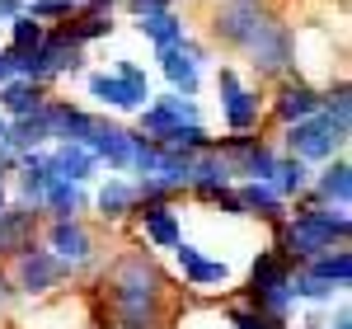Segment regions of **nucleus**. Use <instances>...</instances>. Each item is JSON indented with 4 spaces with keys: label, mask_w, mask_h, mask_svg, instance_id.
I'll list each match as a JSON object with an SVG mask.
<instances>
[{
    "label": "nucleus",
    "mask_w": 352,
    "mask_h": 329,
    "mask_svg": "<svg viewBox=\"0 0 352 329\" xmlns=\"http://www.w3.org/2000/svg\"><path fill=\"white\" fill-rule=\"evenodd\" d=\"M268 10H272L268 0H217L212 14H207V33H212V43L235 52L244 38H249V28L258 24Z\"/></svg>",
    "instance_id": "obj_7"
},
{
    "label": "nucleus",
    "mask_w": 352,
    "mask_h": 329,
    "mask_svg": "<svg viewBox=\"0 0 352 329\" xmlns=\"http://www.w3.org/2000/svg\"><path fill=\"white\" fill-rule=\"evenodd\" d=\"M118 76H127V81H136V85H151V76H146V71L136 66L132 56H122V61H118Z\"/></svg>",
    "instance_id": "obj_34"
},
{
    "label": "nucleus",
    "mask_w": 352,
    "mask_h": 329,
    "mask_svg": "<svg viewBox=\"0 0 352 329\" xmlns=\"http://www.w3.org/2000/svg\"><path fill=\"white\" fill-rule=\"evenodd\" d=\"M19 10H24V0H0V24H5V19H14Z\"/></svg>",
    "instance_id": "obj_38"
},
{
    "label": "nucleus",
    "mask_w": 352,
    "mask_h": 329,
    "mask_svg": "<svg viewBox=\"0 0 352 329\" xmlns=\"http://www.w3.org/2000/svg\"><path fill=\"white\" fill-rule=\"evenodd\" d=\"M52 146V118H47V99L24 118H10V151H43Z\"/></svg>",
    "instance_id": "obj_20"
},
{
    "label": "nucleus",
    "mask_w": 352,
    "mask_h": 329,
    "mask_svg": "<svg viewBox=\"0 0 352 329\" xmlns=\"http://www.w3.org/2000/svg\"><path fill=\"white\" fill-rule=\"evenodd\" d=\"M155 56H160V71H164V81H169V89H179V94L197 99L202 66H197V61H192L184 47H155Z\"/></svg>",
    "instance_id": "obj_21"
},
{
    "label": "nucleus",
    "mask_w": 352,
    "mask_h": 329,
    "mask_svg": "<svg viewBox=\"0 0 352 329\" xmlns=\"http://www.w3.org/2000/svg\"><path fill=\"white\" fill-rule=\"evenodd\" d=\"M174 259H179V268H184V287H226V282H230V264L207 259V254L197 245H188V240L174 245Z\"/></svg>",
    "instance_id": "obj_14"
},
{
    "label": "nucleus",
    "mask_w": 352,
    "mask_h": 329,
    "mask_svg": "<svg viewBox=\"0 0 352 329\" xmlns=\"http://www.w3.org/2000/svg\"><path fill=\"white\" fill-rule=\"evenodd\" d=\"M132 202H136V184H132V179H122V174H113L109 184H104V189L94 193V207H99V217L109 221V226L127 221Z\"/></svg>",
    "instance_id": "obj_25"
},
{
    "label": "nucleus",
    "mask_w": 352,
    "mask_h": 329,
    "mask_svg": "<svg viewBox=\"0 0 352 329\" xmlns=\"http://www.w3.org/2000/svg\"><path fill=\"white\" fill-rule=\"evenodd\" d=\"M94 329H113V325H94Z\"/></svg>",
    "instance_id": "obj_41"
},
{
    "label": "nucleus",
    "mask_w": 352,
    "mask_h": 329,
    "mask_svg": "<svg viewBox=\"0 0 352 329\" xmlns=\"http://www.w3.org/2000/svg\"><path fill=\"white\" fill-rule=\"evenodd\" d=\"M235 184V169L230 160L221 156L217 146H207V151H197L192 156V169H188V193H197L202 202H212L221 189H230Z\"/></svg>",
    "instance_id": "obj_11"
},
{
    "label": "nucleus",
    "mask_w": 352,
    "mask_h": 329,
    "mask_svg": "<svg viewBox=\"0 0 352 329\" xmlns=\"http://www.w3.org/2000/svg\"><path fill=\"white\" fill-rule=\"evenodd\" d=\"M10 76H14V52H10V47H0V85L10 81Z\"/></svg>",
    "instance_id": "obj_37"
},
{
    "label": "nucleus",
    "mask_w": 352,
    "mask_h": 329,
    "mask_svg": "<svg viewBox=\"0 0 352 329\" xmlns=\"http://www.w3.org/2000/svg\"><path fill=\"white\" fill-rule=\"evenodd\" d=\"M71 5H94V10H113L118 0H71Z\"/></svg>",
    "instance_id": "obj_39"
},
{
    "label": "nucleus",
    "mask_w": 352,
    "mask_h": 329,
    "mask_svg": "<svg viewBox=\"0 0 352 329\" xmlns=\"http://www.w3.org/2000/svg\"><path fill=\"white\" fill-rule=\"evenodd\" d=\"M343 146H348V137H338L320 109L310 113V118L287 123V132H282V151L287 156H300L305 164H324L329 156H343Z\"/></svg>",
    "instance_id": "obj_5"
},
{
    "label": "nucleus",
    "mask_w": 352,
    "mask_h": 329,
    "mask_svg": "<svg viewBox=\"0 0 352 329\" xmlns=\"http://www.w3.org/2000/svg\"><path fill=\"white\" fill-rule=\"evenodd\" d=\"M155 141H160V146H169V151H188V156H197V151H207L217 137H212L202 123H174V127H169V132H160Z\"/></svg>",
    "instance_id": "obj_28"
},
{
    "label": "nucleus",
    "mask_w": 352,
    "mask_h": 329,
    "mask_svg": "<svg viewBox=\"0 0 352 329\" xmlns=\"http://www.w3.org/2000/svg\"><path fill=\"white\" fill-rule=\"evenodd\" d=\"M292 259L287 254H277V249H263L258 259H254V268H249V287H244V301L258 306L263 315H277V320H287L292 315V306H296V292H292Z\"/></svg>",
    "instance_id": "obj_3"
},
{
    "label": "nucleus",
    "mask_w": 352,
    "mask_h": 329,
    "mask_svg": "<svg viewBox=\"0 0 352 329\" xmlns=\"http://www.w3.org/2000/svg\"><path fill=\"white\" fill-rule=\"evenodd\" d=\"M127 217L146 231V245L151 249H174L184 240V221L174 212V198H136Z\"/></svg>",
    "instance_id": "obj_8"
},
{
    "label": "nucleus",
    "mask_w": 352,
    "mask_h": 329,
    "mask_svg": "<svg viewBox=\"0 0 352 329\" xmlns=\"http://www.w3.org/2000/svg\"><path fill=\"white\" fill-rule=\"evenodd\" d=\"M268 184H272L277 193H282L287 202H292L296 193L310 189V164L300 160V156H287V151H282V156H277V169H272V179H268Z\"/></svg>",
    "instance_id": "obj_26"
},
{
    "label": "nucleus",
    "mask_w": 352,
    "mask_h": 329,
    "mask_svg": "<svg viewBox=\"0 0 352 329\" xmlns=\"http://www.w3.org/2000/svg\"><path fill=\"white\" fill-rule=\"evenodd\" d=\"M14 297H19V292H14V282H10V273L0 268V315L10 310V301H14Z\"/></svg>",
    "instance_id": "obj_36"
},
{
    "label": "nucleus",
    "mask_w": 352,
    "mask_h": 329,
    "mask_svg": "<svg viewBox=\"0 0 352 329\" xmlns=\"http://www.w3.org/2000/svg\"><path fill=\"white\" fill-rule=\"evenodd\" d=\"M300 268H305V273H315V277H324V282H333L338 292H348V287H352V249L348 245L320 249V254H310Z\"/></svg>",
    "instance_id": "obj_23"
},
{
    "label": "nucleus",
    "mask_w": 352,
    "mask_h": 329,
    "mask_svg": "<svg viewBox=\"0 0 352 329\" xmlns=\"http://www.w3.org/2000/svg\"><path fill=\"white\" fill-rule=\"evenodd\" d=\"M85 207H89L85 189L76 184V179H61V174H52V179H47L43 202H38V212H43L47 221H56V217H85Z\"/></svg>",
    "instance_id": "obj_18"
},
{
    "label": "nucleus",
    "mask_w": 352,
    "mask_h": 329,
    "mask_svg": "<svg viewBox=\"0 0 352 329\" xmlns=\"http://www.w3.org/2000/svg\"><path fill=\"white\" fill-rule=\"evenodd\" d=\"M235 193H240V202H244V217H258V221H268V226H277V221L287 217V198L272 189L268 179H244V184H235Z\"/></svg>",
    "instance_id": "obj_19"
},
{
    "label": "nucleus",
    "mask_w": 352,
    "mask_h": 329,
    "mask_svg": "<svg viewBox=\"0 0 352 329\" xmlns=\"http://www.w3.org/2000/svg\"><path fill=\"white\" fill-rule=\"evenodd\" d=\"M226 320H230L235 329H268V315H263L258 306H249V301L230 306V310H226Z\"/></svg>",
    "instance_id": "obj_32"
},
{
    "label": "nucleus",
    "mask_w": 352,
    "mask_h": 329,
    "mask_svg": "<svg viewBox=\"0 0 352 329\" xmlns=\"http://www.w3.org/2000/svg\"><path fill=\"white\" fill-rule=\"evenodd\" d=\"M188 169H192V156L188 151H169V146H160V156H155V179H160L169 193H179V189H188Z\"/></svg>",
    "instance_id": "obj_27"
},
{
    "label": "nucleus",
    "mask_w": 352,
    "mask_h": 329,
    "mask_svg": "<svg viewBox=\"0 0 352 329\" xmlns=\"http://www.w3.org/2000/svg\"><path fill=\"white\" fill-rule=\"evenodd\" d=\"M24 10L33 19H43V24H61V19H71L76 14V5L71 0H24Z\"/></svg>",
    "instance_id": "obj_31"
},
{
    "label": "nucleus",
    "mask_w": 352,
    "mask_h": 329,
    "mask_svg": "<svg viewBox=\"0 0 352 329\" xmlns=\"http://www.w3.org/2000/svg\"><path fill=\"white\" fill-rule=\"evenodd\" d=\"M85 89H89V99H99V104H109L118 113H136L151 99V85H136L127 76H118V71H89Z\"/></svg>",
    "instance_id": "obj_10"
},
{
    "label": "nucleus",
    "mask_w": 352,
    "mask_h": 329,
    "mask_svg": "<svg viewBox=\"0 0 352 329\" xmlns=\"http://www.w3.org/2000/svg\"><path fill=\"white\" fill-rule=\"evenodd\" d=\"M99 297L109 301L113 329H169V277L151 259V249H122L104 268Z\"/></svg>",
    "instance_id": "obj_1"
},
{
    "label": "nucleus",
    "mask_w": 352,
    "mask_h": 329,
    "mask_svg": "<svg viewBox=\"0 0 352 329\" xmlns=\"http://www.w3.org/2000/svg\"><path fill=\"white\" fill-rule=\"evenodd\" d=\"M43 99H47V85L28 81V76H10V81L0 85V113H5V118H24V113H33Z\"/></svg>",
    "instance_id": "obj_24"
},
{
    "label": "nucleus",
    "mask_w": 352,
    "mask_h": 329,
    "mask_svg": "<svg viewBox=\"0 0 352 329\" xmlns=\"http://www.w3.org/2000/svg\"><path fill=\"white\" fill-rule=\"evenodd\" d=\"M47 118H52V141H89V132H94V113L80 109V104H71V99H52L47 94Z\"/></svg>",
    "instance_id": "obj_16"
},
{
    "label": "nucleus",
    "mask_w": 352,
    "mask_h": 329,
    "mask_svg": "<svg viewBox=\"0 0 352 329\" xmlns=\"http://www.w3.org/2000/svg\"><path fill=\"white\" fill-rule=\"evenodd\" d=\"M310 193L329 207H352V164L348 156H329L320 174H310Z\"/></svg>",
    "instance_id": "obj_15"
},
{
    "label": "nucleus",
    "mask_w": 352,
    "mask_h": 329,
    "mask_svg": "<svg viewBox=\"0 0 352 329\" xmlns=\"http://www.w3.org/2000/svg\"><path fill=\"white\" fill-rule=\"evenodd\" d=\"M320 329H352V310H348V301H343V297H338V315H333V320H324Z\"/></svg>",
    "instance_id": "obj_35"
},
{
    "label": "nucleus",
    "mask_w": 352,
    "mask_h": 329,
    "mask_svg": "<svg viewBox=\"0 0 352 329\" xmlns=\"http://www.w3.org/2000/svg\"><path fill=\"white\" fill-rule=\"evenodd\" d=\"M235 52L249 61V71L258 81H287V76H296V28L287 24L277 10H268L258 24L249 28V38Z\"/></svg>",
    "instance_id": "obj_2"
},
{
    "label": "nucleus",
    "mask_w": 352,
    "mask_h": 329,
    "mask_svg": "<svg viewBox=\"0 0 352 329\" xmlns=\"http://www.w3.org/2000/svg\"><path fill=\"white\" fill-rule=\"evenodd\" d=\"M10 282H14V292H24V297H47V292H56L66 277L76 273L71 264H61L47 245H28V249H19V254H10Z\"/></svg>",
    "instance_id": "obj_4"
},
{
    "label": "nucleus",
    "mask_w": 352,
    "mask_h": 329,
    "mask_svg": "<svg viewBox=\"0 0 352 329\" xmlns=\"http://www.w3.org/2000/svg\"><path fill=\"white\" fill-rule=\"evenodd\" d=\"M127 14H155V10H169L174 0H118Z\"/></svg>",
    "instance_id": "obj_33"
},
{
    "label": "nucleus",
    "mask_w": 352,
    "mask_h": 329,
    "mask_svg": "<svg viewBox=\"0 0 352 329\" xmlns=\"http://www.w3.org/2000/svg\"><path fill=\"white\" fill-rule=\"evenodd\" d=\"M320 109V89L305 81V76H287V81H277V99H272V118L287 127V123H296V118H310V113Z\"/></svg>",
    "instance_id": "obj_13"
},
{
    "label": "nucleus",
    "mask_w": 352,
    "mask_h": 329,
    "mask_svg": "<svg viewBox=\"0 0 352 329\" xmlns=\"http://www.w3.org/2000/svg\"><path fill=\"white\" fill-rule=\"evenodd\" d=\"M136 33H141L146 43H155V47H179L184 33H188V24H184V14L169 5V10H155V14H136Z\"/></svg>",
    "instance_id": "obj_22"
},
{
    "label": "nucleus",
    "mask_w": 352,
    "mask_h": 329,
    "mask_svg": "<svg viewBox=\"0 0 352 329\" xmlns=\"http://www.w3.org/2000/svg\"><path fill=\"white\" fill-rule=\"evenodd\" d=\"M217 94H221V118L230 132H258L263 123V94L240 81L235 66H217Z\"/></svg>",
    "instance_id": "obj_6"
},
{
    "label": "nucleus",
    "mask_w": 352,
    "mask_h": 329,
    "mask_svg": "<svg viewBox=\"0 0 352 329\" xmlns=\"http://www.w3.org/2000/svg\"><path fill=\"white\" fill-rule=\"evenodd\" d=\"M43 235H47V249H52L61 264H71V268H89L99 259L94 231L85 226V217H56V221H47Z\"/></svg>",
    "instance_id": "obj_9"
},
{
    "label": "nucleus",
    "mask_w": 352,
    "mask_h": 329,
    "mask_svg": "<svg viewBox=\"0 0 352 329\" xmlns=\"http://www.w3.org/2000/svg\"><path fill=\"white\" fill-rule=\"evenodd\" d=\"M47 164H52V174L76 179V184H89V179H94V169H99L94 151L80 146V141H52V146H47Z\"/></svg>",
    "instance_id": "obj_17"
},
{
    "label": "nucleus",
    "mask_w": 352,
    "mask_h": 329,
    "mask_svg": "<svg viewBox=\"0 0 352 329\" xmlns=\"http://www.w3.org/2000/svg\"><path fill=\"white\" fill-rule=\"evenodd\" d=\"M5 24H10V43H5L10 52H33V47L43 43V33H47V24H43V19H33L28 10H19V14H14V19H5Z\"/></svg>",
    "instance_id": "obj_30"
},
{
    "label": "nucleus",
    "mask_w": 352,
    "mask_h": 329,
    "mask_svg": "<svg viewBox=\"0 0 352 329\" xmlns=\"http://www.w3.org/2000/svg\"><path fill=\"white\" fill-rule=\"evenodd\" d=\"M89 151H94V160L109 164L113 174H127V160H132V127H122V123H94V132L85 141Z\"/></svg>",
    "instance_id": "obj_12"
},
{
    "label": "nucleus",
    "mask_w": 352,
    "mask_h": 329,
    "mask_svg": "<svg viewBox=\"0 0 352 329\" xmlns=\"http://www.w3.org/2000/svg\"><path fill=\"white\" fill-rule=\"evenodd\" d=\"M10 202V184H5V174H0V207Z\"/></svg>",
    "instance_id": "obj_40"
},
{
    "label": "nucleus",
    "mask_w": 352,
    "mask_h": 329,
    "mask_svg": "<svg viewBox=\"0 0 352 329\" xmlns=\"http://www.w3.org/2000/svg\"><path fill=\"white\" fill-rule=\"evenodd\" d=\"M292 292H296V301H305V306H333V297H343L333 282L305 273V268H292Z\"/></svg>",
    "instance_id": "obj_29"
}]
</instances>
